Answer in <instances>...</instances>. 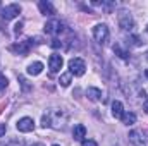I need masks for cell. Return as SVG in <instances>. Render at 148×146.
<instances>
[{
	"instance_id": "1",
	"label": "cell",
	"mask_w": 148,
	"mask_h": 146,
	"mask_svg": "<svg viewBox=\"0 0 148 146\" xmlns=\"http://www.w3.org/2000/svg\"><path fill=\"white\" fill-rule=\"evenodd\" d=\"M67 112L60 108H50L47 110V113H43L41 117V126L43 127H53V129H64V126L67 124Z\"/></svg>"
},
{
	"instance_id": "2",
	"label": "cell",
	"mask_w": 148,
	"mask_h": 146,
	"mask_svg": "<svg viewBox=\"0 0 148 146\" xmlns=\"http://www.w3.org/2000/svg\"><path fill=\"white\" fill-rule=\"evenodd\" d=\"M45 33L47 35H52V36H57V35H62V31H66L67 28L64 26V23H60L59 19H50V21H47V24H45Z\"/></svg>"
},
{
	"instance_id": "3",
	"label": "cell",
	"mask_w": 148,
	"mask_h": 146,
	"mask_svg": "<svg viewBox=\"0 0 148 146\" xmlns=\"http://www.w3.org/2000/svg\"><path fill=\"white\" fill-rule=\"evenodd\" d=\"M109 35L110 33H109V28L105 24H97L93 28V38H95V41L98 45H105L107 40H109Z\"/></svg>"
},
{
	"instance_id": "4",
	"label": "cell",
	"mask_w": 148,
	"mask_h": 146,
	"mask_svg": "<svg viewBox=\"0 0 148 146\" xmlns=\"http://www.w3.org/2000/svg\"><path fill=\"white\" fill-rule=\"evenodd\" d=\"M33 48V40L28 38V40H23V41H17L16 45L10 46V52H16L17 55H28Z\"/></svg>"
},
{
	"instance_id": "5",
	"label": "cell",
	"mask_w": 148,
	"mask_h": 146,
	"mask_svg": "<svg viewBox=\"0 0 148 146\" xmlns=\"http://www.w3.org/2000/svg\"><path fill=\"white\" fill-rule=\"evenodd\" d=\"M86 71V64H84V60L83 59H77V57H74L69 60V72L76 76V77H79V76H83Z\"/></svg>"
},
{
	"instance_id": "6",
	"label": "cell",
	"mask_w": 148,
	"mask_h": 146,
	"mask_svg": "<svg viewBox=\"0 0 148 146\" xmlns=\"http://www.w3.org/2000/svg\"><path fill=\"white\" fill-rule=\"evenodd\" d=\"M119 26L124 29V31H133L134 29V19H133V16L129 14V12H121L119 14Z\"/></svg>"
},
{
	"instance_id": "7",
	"label": "cell",
	"mask_w": 148,
	"mask_h": 146,
	"mask_svg": "<svg viewBox=\"0 0 148 146\" xmlns=\"http://www.w3.org/2000/svg\"><path fill=\"white\" fill-rule=\"evenodd\" d=\"M19 14H21V5H17V3L5 5V7H3V10H2V17H3L5 21H10V19L17 17Z\"/></svg>"
},
{
	"instance_id": "8",
	"label": "cell",
	"mask_w": 148,
	"mask_h": 146,
	"mask_svg": "<svg viewBox=\"0 0 148 146\" xmlns=\"http://www.w3.org/2000/svg\"><path fill=\"white\" fill-rule=\"evenodd\" d=\"M62 65H64L62 55H59V53L50 55V59H48V69H50V72H52V74L59 72V71L62 69Z\"/></svg>"
},
{
	"instance_id": "9",
	"label": "cell",
	"mask_w": 148,
	"mask_h": 146,
	"mask_svg": "<svg viewBox=\"0 0 148 146\" xmlns=\"http://www.w3.org/2000/svg\"><path fill=\"white\" fill-rule=\"evenodd\" d=\"M16 127H17L19 132H31L35 129V120L31 117H23V119L17 120V126Z\"/></svg>"
},
{
	"instance_id": "10",
	"label": "cell",
	"mask_w": 148,
	"mask_h": 146,
	"mask_svg": "<svg viewBox=\"0 0 148 146\" xmlns=\"http://www.w3.org/2000/svg\"><path fill=\"white\" fill-rule=\"evenodd\" d=\"M129 141H131L134 146H147V143H145V136H143L140 131H131V132H129Z\"/></svg>"
},
{
	"instance_id": "11",
	"label": "cell",
	"mask_w": 148,
	"mask_h": 146,
	"mask_svg": "<svg viewBox=\"0 0 148 146\" xmlns=\"http://www.w3.org/2000/svg\"><path fill=\"white\" fill-rule=\"evenodd\" d=\"M38 7H40V12H41L43 16H53V14H55V9H53V5H52L48 0H41V2L38 3Z\"/></svg>"
},
{
	"instance_id": "12",
	"label": "cell",
	"mask_w": 148,
	"mask_h": 146,
	"mask_svg": "<svg viewBox=\"0 0 148 146\" xmlns=\"http://www.w3.org/2000/svg\"><path fill=\"white\" fill-rule=\"evenodd\" d=\"M84 136H86V127L83 124H76L74 129H73V138L76 141H83Z\"/></svg>"
},
{
	"instance_id": "13",
	"label": "cell",
	"mask_w": 148,
	"mask_h": 146,
	"mask_svg": "<svg viewBox=\"0 0 148 146\" xmlns=\"http://www.w3.org/2000/svg\"><path fill=\"white\" fill-rule=\"evenodd\" d=\"M112 115L115 119H122V115H124V107H122V103L119 100L112 102Z\"/></svg>"
},
{
	"instance_id": "14",
	"label": "cell",
	"mask_w": 148,
	"mask_h": 146,
	"mask_svg": "<svg viewBox=\"0 0 148 146\" xmlns=\"http://www.w3.org/2000/svg\"><path fill=\"white\" fill-rule=\"evenodd\" d=\"M86 96H88L91 102H98V100L102 98V91H100L98 88H93V86H90V88L86 89Z\"/></svg>"
},
{
	"instance_id": "15",
	"label": "cell",
	"mask_w": 148,
	"mask_h": 146,
	"mask_svg": "<svg viewBox=\"0 0 148 146\" xmlns=\"http://www.w3.org/2000/svg\"><path fill=\"white\" fill-rule=\"evenodd\" d=\"M41 71H43V64L41 62H33V64L28 65V74L29 76H38V74H41Z\"/></svg>"
},
{
	"instance_id": "16",
	"label": "cell",
	"mask_w": 148,
	"mask_h": 146,
	"mask_svg": "<svg viewBox=\"0 0 148 146\" xmlns=\"http://www.w3.org/2000/svg\"><path fill=\"white\" fill-rule=\"evenodd\" d=\"M114 52H115V55H119L121 59H127V57H129V50L122 48L121 43H115V45H114Z\"/></svg>"
},
{
	"instance_id": "17",
	"label": "cell",
	"mask_w": 148,
	"mask_h": 146,
	"mask_svg": "<svg viewBox=\"0 0 148 146\" xmlns=\"http://www.w3.org/2000/svg\"><path fill=\"white\" fill-rule=\"evenodd\" d=\"M122 122H124L126 126H133V124L136 122V113H134V112H124Z\"/></svg>"
},
{
	"instance_id": "18",
	"label": "cell",
	"mask_w": 148,
	"mask_h": 146,
	"mask_svg": "<svg viewBox=\"0 0 148 146\" xmlns=\"http://www.w3.org/2000/svg\"><path fill=\"white\" fill-rule=\"evenodd\" d=\"M71 77H73V74L71 72H66L60 76V79H59V83H60V86H64V88H67L69 84H71Z\"/></svg>"
},
{
	"instance_id": "19",
	"label": "cell",
	"mask_w": 148,
	"mask_h": 146,
	"mask_svg": "<svg viewBox=\"0 0 148 146\" xmlns=\"http://www.w3.org/2000/svg\"><path fill=\"white\" fill-rule=\"evenodd\" d=\"M0 146H23L21 139H5V141H0Z\"/></svg>"
},
{
	"instance_id": "20",
	"label": "cell",
	"mask_w": 148,
	"mask_h": 146,
	"mask_svg": "<svg viewBox=\"0 0 148 146\" xmlns=\"http://www.w3.org/2000/svg\"><path fill=\"white\" fill-rule=\"evenodd\" d=\"M127 45L140 46V45H141V41H140V38H138V36H129V38H127Z\"/></svg>"
},
{
	"instance_id": "21",
	"label": "cell",
	"mask_w": 148,
	"mask_h": 146,
	"mask_svg": "<svg viewBox=\"0 0 148 146\" xmlns=\"http://www.w3.org/2000/svg\"><path fill=\"white\" fill-rule=\"evenodd\" d=\"M7 84H9V81H7V77H5L3 74H0V91H3V89L7 88Z\"/></svg>"
},
{
	"instance_id": "22",
	"label": "cell",
	"mask_w": 148,
	"mask_h": 146,
	"mask_svg": "<svg viewBox=\"0 0 148 146\" xmlns=\"http://www.w3.org/2000/svg\"><path fill=\"white\" fill-rule=\"evenodd\" d=\"M81 146H98V145H97V141H93V139H83V141H81Z\"/></svg>"
},
{
	"instance_id": "23",
	"label": "cell",
	"mask_w": 148,
	"mask_h": 146,
	"mask_svg": "<svg viewBox=\"0 0 148 146\" xmlns=\"http://www.w3.org/2000/svg\"><path fill=\"white\" fill-rule=\"evenodd\" d=\"M31 146H43V145H40V143H36V145H31Z\"/></svg>"
},
{
	"instance_id": "24",
	"label": "cell",
	"mask_w": 148,
	"mask_h": 146,
	"mask_svg": "<svg viewBox=\"0 0 148 146\" xmlns=\"http://www.w3.org/2000/svg\"><path fill=\"white\" fill-rule=\"evenodd\" d=\"M145 74H147V77H148V69H147V72H145Z\"/></svg>"
},
{
	"instance_id": "25",
	"label": "cell",
	"mask_w": 148,
	"mask_h": 146,
	"mask_svg": "<svg viewBox=\"0 0 148 146\" xmlns=\"http://www.w3.org/2000/svg\"><path fill=\"white\" fill-rule=\"evenodd\" d=\"M147 60H148V53H147Z\"/></svg>"
},
{
	"instance_id": "26",
	"label": "cell",
	"mask_w": 148,
	"mask_h": 146,
	"mask_svg": "<svg viewBox=\"0 0 148 146\" xmlns=\"http://www.w3.org/2000/svg\"><path fill=\"white\" fill-rule=\"evenodd\" d=\"M147 33H148V26H147Z\"/></svg>"
},
{
	"instance_id": "27",
	"label": "cell",
	"mask_w": 148,
	"mask_h": 146,
	"mask_svg": "<svg viewBox=\"0 0 148 146\" xmlns=\"http://www.w3.org/2000/svg\"><path fill=\"white\" fill-rule=\"evenodd\" d=\"M53 146H59V145H53Z\"/></svg>"
}]
</instances>
